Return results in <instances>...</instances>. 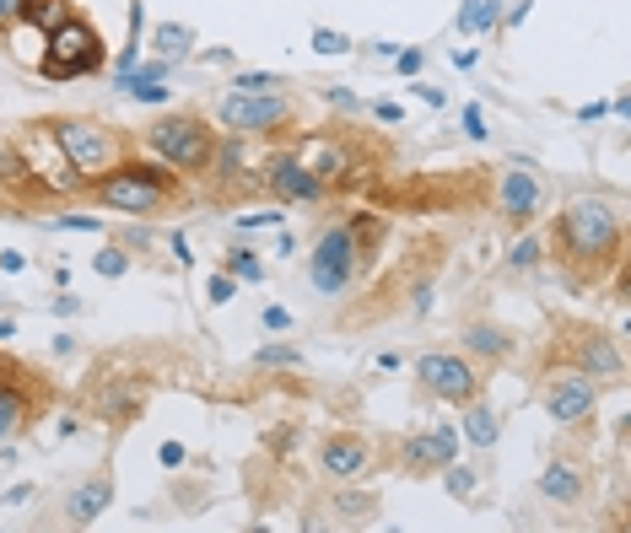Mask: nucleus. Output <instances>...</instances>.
Segmentation results:
<instances>
[{"label":"nucleus","instance_id":"18","mask_svg":"<svg viewBox=\"0 0 631 533\" xmlns=\"http://www.w3.org/2000/svg\"><path fill=\"white\" fill-rule=\"evenodd\" d=\"M540 491H545L551 502H561V507H572V502L583 496V480H578V469H567V464H551V469L540 474Z\"/></svg>","mask_w":631,"mask_h":533},{"label":"nucleus","instance_id":"41","mask_svg":"<svg viewBox=\"0 0 631 533\" xmlns=\"http://www.w3.org/2000/svg\"><path fill=\"white\" fill-rule=\"evenodd\" d=\"M324 98H329V103H335V109H356V98H351V92H345V87H329V92H324Z\"/></svg>","mask_w":631,"mask_h":533},{"label":"nucleus","instance_id":"4","mask_svg":"<svg viewBox=\"0 0 631 533\" xmlns=\"http://www.w3.org/2000/svg\"><path fill=\"white\" fill-rule=\"evenodd\" d=\"M43 43H49V54H43V76L49 81H71V76H87V71L103 65V38L81 16H65L60 27H49Z\"/></svg>","mask_w":631,"mask_h":533},{"label":"nucleus","instance_id":"5","mask_svg":"<svg viewBox=\"0 0 631 533\" xmlns=\"http://www.w3.org/2000/svg\"><path fill=\"white\" fill-rule=\"evenodd\" d=\"M147 145L157 151L162 162H173V167H211V151H216V140L205 130V119H194V114H167L157 125H147Z\"/></svg>","mask_w":631,"mask_h":533},{"label":"nucleus","instance_id":"31","mask_svg":"<svg viewBox=\"0 0 631 533\" xmlns=\"http://www.w3.org/2000/svg\"><path fill=\"white\" fill-rule=\"evenodd\" d=\"M507 265H513V269H534V265H540V243H534V238H518V243L507 249Z\"/></svg>","mask_w":631,"mask_h":533},{"label":"nucleus","instance_id":"43","mask_svg":"<svg viewBox=\"0 0 631 533\" xmlns=\"http://www.w3.org/2000/svg\"><path fill=\"white\" fill-rule=\"evenodd\" d=\"M0 269H5V275H22L27 259H22V254H0Z\"/></svg>","mask_w":631,"mask_h":533},{"label":"nucleus","instance_id":"28","mask_svg":"<svg viewBox=\"0 0 631 533\" xmlns=\"http://www.w3.org/2000/svg\"><path fill=\"white\" fill-rule=\"evenodd\" d=\"M443 485H449V496H454V502H465V496H475V469H454V464H443Z\"/></svg>","mask_w":631,"mask_h":533},{"label":"nucleus","instance_id":"11","mask_svg":"<svg viewBox=\"0 0 631 533\" xmlns=\"http://www.w3.org/2000/svg\"><path fill=\"white\" fill-rule=\"evenodd\" d=\"M265 189H270L281 205H303V200H318V194H324V183H318L292 151H281V156L265 167Z\"/></svg>","mask_w":631,"mask_h":533},{"label":"nucleus","instance_id":"17","mask_svg":"<svg viewBox=\"0 0 631 533\" xmlns=\"http://www.w3.org/2000/svg\"><path fill=\"white\" fill-rule=\"evenodd\" d=\"M109 502H114V485L109 480H87V485L71 491V518L76 523H92L98 512H109Z\"/></svg>","mask_w":631,"mask_h":533},{"label":"nucleus","instance_id":"19","mask_svg":"<svg viewBox=\"0 0 631 533\" xmlns=\"http://www.w3.org/2000/svg\"><path fill=\"white\" fill-rule=\"evenodd\" d=\"M496 436H502L496 415H491L485 404H470V409H465V442H475V447H496Z\"/></svg>","mask_w":631,"mask_h":533},{"label":"nucleus","instance_id":"14","mask_svg":"<svg viewBox=\"0 0 631 533\" xmlns=\"http://www.w3.org/2000/svg\"><path fill=\"white\" fill-rule=\"evenodd\" d=\"M292 156H298V162L314 173L324 189H329V183H340V178L351 173V156H345V145H340V140H329V135H314V140H303Z\"/></svg>","mask_w":631,"mask_h":533},{"label":"nucleus","instance_id":"12","mask_svg":"<svg viewBox=\"0 0 631 533\" xmlns=\"http://www.w3.org/2000/svg\"><path fill=\"white\" fill-rule=\"evenodd\" d=\"M572 367L605 383V378H621L627 356H621V345L605 340V334H578V340H572Z\"/></svg>","mask_w":631,"mask_h":533},{"label":"nucleus","instance_id":"16","mask_svg":"<svg viewBox=\"0 0 631 533\" xmlns=\"http://www.w3.org/2000/svg\"><path fill=\"white\" fill-rule=\"evenodd\" d=\"M465 351H470L475 361H502L513 351V340L496 323H465Z\"/></svg>","mask_w":631,"mask_h":533},{"label":"nucleus","instance_id":"39","mask_svg":"<svg viewBox=\"0 0 631 533\" xmlns=\"http://www.w3.org/2000/svg\"><path fill=\"white\" fill-rule=\"evenodd\" d=\"M157 464L178 469V464H184V447H178V442H162V447H157Z\"/></svg>","mask_w":631,"mask_h":533},{"label":"nucleus","instance_id":"44","mask_svg":"<svg viewBox=\"0 0 631 533\" xmlns=\"http://www.w3.org/2000/svg\"><path fill=\"white\" fill-rule=\"evenodd\" d=\"M600 114H605V103H583V109H578V119H583V125H594Z\"/></svg>","mask_w":631,"mask_h":533},{"label":"nucleus","instance_id":"35","mask_svg":"<svg viewBox=\"0 0 631 533\" xmlns=\"http://www.w3.org/2000/svg\"><path fill=\"white\" fill-rule=\"evenodd\" d=\"M260 323H265L270 334H287V329H292V313H287V307H265V318H260Z\"/></svg>","mask_w":631,"mask_h":533},{"label":"nucleus","instance_id":"26","mask_svg":"<svg viewBox=\"0 0 631 533\" xmlns=\"http://www.w3.org/2000/svg\"><path fill=\"white\" fill-rule=\"evenodd\" d=\"M211 156L222 162V167H216V178H238V173H243V145H238V135H232L222 151H211Z\"/></svg>","mask_w":631,"mask_h":533},{"label":"nucleus","instance_id":"42","mask_svg":"<svg viewBox=\"0 0 631 533\" xmlns=\"http://www.w3.org/2000/svg\"><path fill=\"white\" fill-rule=\"evenodd\" d=\"M373 114H378V119H383V125H400V103H378V109H373Z\"/></svg>","mask_w":631,"mask_h":533},{"label":"nucleus","instance_id":"29","mask_svg":"<svg viewBox=\"0 0 631 533\" xmlns=\"http://www.w3.org/2000/svg\"><path fill=\"white\" fill-rule=\"evenodd\" d=\"M314 54H351V38L335 27H314Z\"/></svg>","mask_w":631,"mask_h":533},{"label":"nucleus","instance_id":"20","mask_svg":"<svg viewBox=\"0 0 631 533\" xmlns=\"http://www.w3.org/2000/svg\"><path fill=\"white\" fill-rule=\"evenodd\" d=\"M65 16H71V0H22V22H33L38 33L60 27Z\"/></svg>","mask_w":631,"mask_h":533},{"label":"nucleus","instance_id":"6","mask_svg":"<svg viewBox=\"0 0 631 533\" xmlns=\"http://www.w3.org/2000/svg\"><path fill=\"white\" fill-rule=\"evenodd\" d=\"M216 119L227 125L232 135H265V130H281L292 119V98L287 92H227Z\"/></svg>","mask_w":631,"mask_h":533},{"label":"nucleus","instance_id":"46","mask_svg":"<svg viewBox=\"0 0 631 533\" xmlns=\"http://www.w3.org/2000/svg\"><path fill=\"white\" fill-rule=\"evenodd\" d=\"M0 340H11V318H0Z\"/></svg>","mask_w":631,"mask_h":533},{"label":"nucleus","instance_id":"1","mask_svg":"<svg viewBox=\"0 0 631 533\" xmlns=\"http://www.w3.org/2000/svg\"><path fill=\"white\" fill-rule=\"evenodd\" d=\"M561 249H567L572 265H583V269L610 265L616 249H621V216H616V205L594 200V194L572 200L561 211Z\"/></svg>","mask_w":631,"mask_h":533},{"label":"nucleus","instance_id":"37","mask_svg":"<svg viewBox=\"0 0 631 533\" xmlns=\"http://www.w3.org/2000/svg\"><path fill=\"white\" fill-rule=\"evenodd\" d=\"M394 65H400V76H416V71H421V49H400Z\"/></svg>","mask_w":631,"mask_h":533},{"label":"nucleus","instance_id":"32","mask_svg":"<svg viewBox=\"0 0 631 533\" xmlns=\"http://www.w3.org/2000/svg\"><path fill=\"white\" fill-rule=\"evenodd\" d=\"M238 92H281V76H270V71H243V76H238Z\"/></svg>","mask_w":631,"mask_h":533},{"label":"nucleus","instance_id":"3","mask_svg":"<svg viewBox=\"0 0 631 533\" xmlns=\"http://www.w3.org/2000/svg\"><path fill=\"white\" fill-rule=\"evenodd\" d=\"M167 194H173V173H162L157 162H125L98 178V200L125 216H152Z\"/></svg>","mask_w":631,"mask_h":533},{"label":"nucleus","instance_id":"10","mask_svg":"<svg viewBox=\"0 0 631 533\" xmlns=\"http://www.w3.org/2000/svg\"><path fill=\"white\" fill-rule=\"evenodd\" d=\"M496 200H502V211H507L513 221H534V216L545 211L551 189H545V178H540L529 162H513L507 178H502V189H496Z\"/></svg>","mask_w":631,"mask_h":533},{"label":"nucleus","instance_id":"24","mask_svg":"<svg viewBox=\"0 0 631 533\" xmlns=\"http://www.w3.org/2000/svg\"><path fill=\"white\" fill-rule=\"evenodd\" d=\"M351 243H356V254H373L383 243V221L378 216H356L351 221Z\"/></svg>","mask_w":631,"mask_h":533},{"label":"nucleus","instance_id":"33","mask_svg":"<svg viewBox=\"0 0 631 533\" xmlns=\"http://www.w3.org/2000/svg\"><path fill=\"white\" fill-rule=\"evenodd\" d=\"M232 291H238V280H232V275H227V269H222V275H211V280H205V296H211V302H216V307H222V302H232Z\"/></svg>","mask_w":631,"mask_h":533},{"label":"nucleus","instance_id":"38","mask_svg":"<svg viewBox=\"0 0 631 533\" xmlns=\"http://www.w3.org/2000/svg\"><path fill=\"white\" fill-rule=\"evenodd\" d=\"M465 135H470V140H485V119H480V109H465Z\"/></svg>","mask_w":631,"mask_h":533},{"label":"nucleus","instance_id":"9","mask_svg":"<svg viewBox=\"0 0 631 533\" xmlns=\"http://www.w3.org/2000/svg\"><path fill=\"white\" fill-rule=\"evenodd\" d=\"M594 404H600V378H589V372H578V367H572V372H556L551 389H545V415H551L556 426L589 420Z\"/></svg>","mask_w":631,"mask_h":533},{"label":"nucleus","instance_id":"7","mask_svg":"<svg viewBox=\"0 0 631 533\" xmlns=\"http://www.w3.org/2000/svg\"><path fill=\"white\" fill-rule=\"evenodd\" d=\"M356 243H351V227H329L324 238H318V249L308 254V280H314L318 296H340L345 285H351V275H356Z\"/></svg>","mask_w":631,"mask_h":533},{"label":"nucleus","instance_id":"22","mask_svg":"<svg viewBox=\"0 0 631 533\" xmlns=\"http://www.w3.org/2000/svg\"><path fill=\"white\" fill-rule=\"evenodd\" d=\"M496 16H502V5H496V0H465V5H459V33L475 38V33H485Z\"/></svg>","mask_w":631,"mask_h":533},{"label":"nucleus","instance_id":"2","mask_svg":"<svg viewBox=\"0 0 631 533\" xmlns=\"http://www.w3.org/2000/svg\"><path fill=\"white\" fill-rule=\"evenodd\" d=\"M49 135H54V145L65 151V162H71L81 178H103V173H114L119 156H125V135L98 125V119H54Z\"/></svg>","mask_w":631,"mask_h":533},{"label":"nucleus","instance_id":"23","mask_svg":"<svg viewBox=\"0 0 631 533\" xmlns=\"http://www.w3.org/2000/svg\"><path fill=\"white\" fill-rule=\"evenodd\" d=\"M367 512H378V496L373 491H340L335 496V518H367Z\"/></svg>","mask_w":631,"mask_h":533},{"label":"nucleus","instance_id":"27","mask_svg":"<svg viewBox=\"0 0 631 533\" xmlns=\"http://www.w3.org/2000/svg\"><path fill=\"white\" fill-rule=\"evenodd\" d=\"M303 356L292 351V345H260L254 351V367H298Z\"/></svg>","mask_w":631,"mask_h":533},{"label":"nucleus","instance_id":"8","mask_svg":"<svg viewBox=\"0 0 631 533\" xmlns=\"http://www.w3.org/2000/svg\"><path fill=\"white\" fill-rule=\"evenodd\" d=\"M416 378H421V389H427L432 399H449V404H470L475 389H480L470 361H465V356H449V351L421 356V361H416Z\"/></svg>","mask_w":631,"mask_h":533},{"label":"nucleus","instance_id":"45","mask_svg":"<svg viewBox=\"0 0 631 533\" xmlns=\"http://www.w3.org/2000/svg\"><path fill=\"white\" fill-rule=\"evenodd\" d=\"M22 16V0H0V22H16Z\"/></svg>","mask_w":631,"mask_h":533},{"label":"nucleus","instance_id":"15","mask_svg":"<svg viewBox=\"0 0 631 533\" xmlns=\"http://www.w3.org/2000/svg\"><path fill=\"white\" fill-rule=\"evenodd\" d=\"M318 464H324V474H329V480H356V474H367L373 447H367L362 436H329V442H324V453H318Z\"/></svg>","mask_w":631,"mask_h":533},{"label":"nucleus","instance_id":"21","mask_svg":"<svg viewBox=\"0 0 631 533\" xmlns=\"http://www.w3.org/2000/svg\"><path fill=\"white\" fill-rule=\"evenodd\" d=\"M194 49V33L184 22H162L157 27V60H184Z\"/></svg>","mask_w":631,"mask_h":533},{"label":"nucleus","instance_id":"36","mask_svg":"<svg viewBox=\"0 0 631 533\" xmlns=\"http://www.w3.org/2000/svg\"><path fill=\"white\" fill-rule=\"evenodd\" d=\"M238 227H243V232H260V227H281V211H260V216H243Z\"/></svg>","mask_w":631,"mask_h":533},{"label":"nucleus","instance_id":"40","mask_svg":"<svg viewBox=\"0 0 631 533\" xmlns=\"http://www.w3.org/2000/svg\"><path fill=\"white\" fill-rule=\"evenodd\" d=\"M411 92H416V98H421V103H432V109H438V103H443V92H438V87H421V81H411Z\"/></svg>","mask_w":631,"mask_h":533},{"label":"nucleus","instance_id":"25","mask_svg":"<svg viewBox=\"0 0 631 533\" xmlns=\"http://www.w3.org/2000/svg\"><path fill=\"white\" fill-rule=\"evenodd\" d=\"M227 275H232V280H249V285H254V280L265 275V265L254 259V249H232V254H227Z\"/></svg>","mask_w":631,"mask_h":533},{"label":"nucleus","instance_id":"30","mask_svg":"<svg viewBox=\"0 0 631 533\" xmlns=\"http://www.w3.org/2000/svg\"><path fill=\"white\" fill-rule=\"evenodd\" d=\"M92 269H98L103 280H119V275L130 269V254H125V249H109V254H98V259H92Z\"/></svg>","mask_w":631,"mask_h":533},{"label":"nucleus","instance_id":"13","mask_svg":"<svg viewBox=\"0 0 631 533\" xmlns=\"http://www.w3.org/2000/svg\"><path fill=\"white\" fill-rule=\"evenodd\" d=\"M459 458V431L454 426H432V431H421V436H411L405 442V464L421 474V469H443V464H454Z\"/></svg>","mask_w":631,"mask_h":533},{"label":"nucleus","instance_id":"34","mask_svg":"<svg viewBox=\"0 0 631 533\" xmlns=\"http://www.w3.org/2000/svg\"><path fill=\"white\" fill-rule=\"evenodd\" d=\"M60 232H98V216H54Z\"/></svg>","mask_w":631,"mask_h":533}]
</instances>
